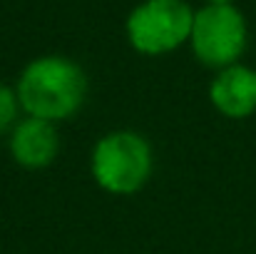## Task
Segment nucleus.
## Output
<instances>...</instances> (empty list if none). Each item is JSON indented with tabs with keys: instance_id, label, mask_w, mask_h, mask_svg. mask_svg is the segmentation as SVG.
I'll list each match as a JSON object with an SVG mask.
<instances>
[{
	"instance_id": "423d86ee",
	"label": "nucleus",
	"mask_w": 256,
	"mask_h": 254,
	"mask_svg": "<svg viewBox=\"0 0 256 254\" xmlns=\"http://www.w3.org/2000/svg\"><path fill=\"white\" fill-rule=\"evenodd\" d=\"M209 100L214 110L229 120L252 117L256 112V70L239 63L219 70L209 85Z\"/></svg>"
},
{
	"instance_id": "7ed1b4c3",
	"label": "nucleus",
	"mask_w": 256,
	"mask_h": 254,
	"mask_svg": "<svg viewBox=\"0 0 256 254\" xmlns=\"http://www.w3.org/2000/svg\"><path fill=\"white\" fill-rule=\"evenodd\" d=\"M194 13L184 0H147L127 18V38L142 55H164L192 35Z\"/></svg>"
},
{
	"instance_id": "39448f33",
	"label": "nucleus",
	"mask_w": 256,
	"mask_h": 254,
	"mask_svg": "<svg viewBox=\"0 0 256 254\" xmlns=\"http://www.w3.org/2000/svg\"><path fill=\"white\" fill-rule=\"evenodd\" d=\"M60 152V135L55 122L40 117H22L10 132V155L25 169H42L55 162Z\"/></svg>"
},
{
	"instance_id": "0eeeda50",
	"label": "nucleus",
	"mask_w": 256,
	"mask_h": 254,
	"mask_svg": "<svg viewBox=\"0 0 256 254\" xmlns=\"http://www.w3.org/2000/svg\"><path fill=\"white\" fill-rule=\"evenodd\" d=\"M18 110H20L18 92L10 90L8 85H0V132L15 127V122H18Z\"/></svg>"
},
{
	"instance_id": "f257e3e1",
	"label": "nucleus",
	"mask_w": 256,
	"mask_h": 254,
	"mask_svg": "<svg viewBox=\"0 0 256 254\" xmlns=\"http://www.w3.org/2000/svg\"><path fill=\"white\" fill-rule=\"evenodd\" d=\"M15 92L28 117L60 122L82 107L87 97V75L68 58L45 55L22 70Z\"/></svg>"
},
{
	"instance_id": "20e7f679",
	"label": "nucleus",
	"mask_w": 256,
	"mask_h": 254,
	"mask_svg": "<svg viewBox=\"0 0 256 254\" xmlns=\"http://www.w3.org/2000/svg\"><path fill=\"white\" fill-rule=\"evenodd\" d=\"M189 40L199 63L232 68L246 50V20L234 5H206L194 13Z\"/></svg>"
},
{
	"instance_id": "6e6552de",
	"label": "nucleus",
	"mask_w": 256,
	"mask_h": 254,
	"mask_svg": "<svg viewBox=\"0 0 256 254\" xmlns=\"http://www.w3.org/2000/svg\"><path fill=\"white\" fill-rule=\"evenodd\" d=\"M209 5H232V0H206Z\"/></svg>"
},
{
	"instance_id": "f03ea898",
	"label": "nucleus",
	"mask_w": 256,
	"mask_h": 254,
	"mask_svg": "<svg viewBox=\"0 0 256 254\" xmlns=\"http://www.w3.org/2000/svg\"><path fill=\"white\" fill-rule=\"evenodd\" d=\"M154 167L152 145L132 130H114L97 140L92 147L90 169L94 182L110 194H134L140 192Z\"/></svg>"
}]
</instances>
